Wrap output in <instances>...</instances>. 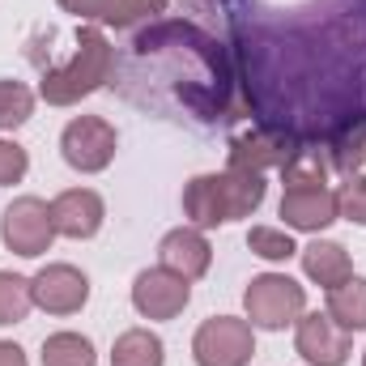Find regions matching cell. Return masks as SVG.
Masks as SVG:
<instances>
[{
	"instance_id": "6da1fadb",
	"label": "cell",
	"mask_w": 366,
	"mask_h": 366,
	"mask_svg": "<svg viewBox=\"0 0 366 366\" xmlns=\"http://www.w3.org/2000/svg\"><path fill=\"white\" fill-rule=\"evenodd\" d=\"M141 107L192 115L200 124L230 115V60L213 34L192 21H158L128 47L124 81H111Z\"/></svg>"
},
{
	"instance_id": "7a4b0ae2",
	"label": "cell",
	"mask_w": 366,
	"mask_h": 366,
	"mask_svg": "<svg viewBox=\"0 0 366 366\" xmlns=\"http://www.w3.org/2000/svg\"><path fill=\"white\" fill-rule=\"evenodd\" d=\"M264 204V175L252 171H222V175H196L183 187V213L196 230L239 222Z\"/></svg>"
},
{
	"instance_id": "3957f363",
	"label": "cell",
	"mask_w": 366,
	"mask_h": 366,
	"mask_svg": "<svg viewBox=\"0 0 366 366\" xmlns=\"http://www.w3.org/2000/svg\"><path fill=\"white\" fill-rule=\"evenodd\" d=\"M111 73H115V47L107 43V34L98 26H81L73 60L60 69H47L39 81V94L51 107H73V102L90 98L94 90L111 86Z\"/></svg>"
},
{
	"instance_id": "277c9868",
	"label": "cell",
	"mask_w": 366,
	"mask_h": 366,
	"mask_svg": "<svg viewBox=\"0 0 366 366\" xmlns=\"http://www.w3.org/2000/svg\"><path fill=\"white\" fill-rule=\"evenodd\" d=\"M243 307H247V324L252 328L281 332L285 324H298V315L307 307V290L285 273H260L252 277V285L243 294Z\"/></svg>"
},
{
	"instance_id": "5b68a950",
	"label": "cell",
	"mask_w": 366,
	"mask_h": 366,
	"mask_svg": "<svg viewBox=\"0 0 366 366\" xmlns=\"http://www.w3.org/2000/svg\"><path fill=\"white\" fill-rule=\"evenodd\" d=\"M192 358H196V366H247L256 358V332L247 320L213 315L196 328Z\"/></svg>"
},
{
	"instance_id": "8992f818",
	"label": "cell",
	"mask_w": 366,
	"mask_h": 366,
	"mask_svg": "<svg viewBox=\"0 0 366 366\" xmlns=\"http://www.w3.org/2000/svg\"><path fill=\"white\" fill-rule=\"evenodd\" d=\"M115 145H119L115 124H107L102 115H77V119H69L64 132H60V154H64V162H69L73 171H81V175L107 171L111 158H115Z\"/></svg>"
},
{
	"instance_id": "52a82bcc",
	"label": "cell",
	"mask_w": 366,
	"mask_h": 366,
	"mask_svg": "<svg viewBox=\"0 0 366 366\" xmlns=\"http://www.w3.org/2000/svg\"><path fill=\"white\" fill-rule=\"evenodd\" d=\"M0 239H4L9 252H17V256H26V260L43 256V252L51 247V239H56L51 204H43L39 196H17V200L4 209V217H0Z\"/></svg>"
},
{
	"instance_id": "ba28073f",
	"label": "cell",
	"mask_w": 366,
	"mask_h": 366,
	"mask_svg": "<svg viewBox=\"0 0 366 366\" xmlns=\"http://www.w3.org/2000/svg\"><path fill=\"white\" fill-rule=\"evenodd\" d=\"M307 145L294 141L290 132H277V128H252V132H239L230 141V171H252V175H264L269 167L285 171Z\"/></svg>"
},
{
	"instance_id": "9c48e42d",
	"label": "cell",
	"mask_w": 366,
	"mask_h": 366,
	"mask_svg": "<svg viewBox=\"0 0 366 366\" xmlns=\"http://www.w3.org/2000/svg\"><path fill=\"white\" fill-rule=\"evenodd\" d=\"M294 345L302 354V362L311 366H345L354 354V332H345L328 311H311V315H298V332H294Z\"/></svg>"
},
{
	"instance_id": "30bf717a",
	"label": "cell",
	"mask_w": 366,
	"mask_h": 366,
	"mask_svg": "<svg viewBox=\"0 0 366 366\" xmlns=\"http://www.w3.org/2000/svg\"><path fill=\"white\" fill-rule=\"evenodd\" d=\"M30 294L47 315H77L90 302V277L73 264H47L30 277Z\"/></svg>"
},
{
	"instance_id": "8fae6325",
	"label": "cell",
	"mask_w": 366,
	"mask_h": 366,
	"mask_svg": "<svg viewBox=\"0 0 366 366\" xmlns=\"http://www.w3.org/2000/svg\"><path fill=\"white\" fill-rule=\"evenodd\" d=\"M192 302V281H183L171 269H145L132 281V307L145 315V320H175L183 307Z\"/></svg>"
},
{
	"instance_id": "7c38bea8",
	"label": "cell",
	"mask_w": 366,
	"mask_h": 366,
	"mask_svg": "<svg viewBox=\"0 0 366 366\" xmlns=\"http://www.w3.org/2000/svg\"><path fill=\"white\" fill-rule=\"evenodd\" d=\"M102 217H107V204L90 187H69L51 200V226L64 239H94L102 230Z\"/></svg>"
},
{
	"instance_id": "4fadbf2b",
	"label": "cell",
	"mask_w": 366,
	"mask_h": 366,
	"mask_svg": "<svg viewBox=\"0 0 366 366\" xmlns=\"http://www.w3.org/2000/svg\"><path fill=\"white\" fill-rule=\"evenodd\" d=\"M158 260H162V269L179 273L183 281H196V277L209 273L213 247H209V239H204L196 226H179V230H171V234L158 243Z\"/></svg>"
},
{
	"instance_id": "5bb4252c",
	"label": "cell",
	"mask_w": 366,
	"mask_h": 366,
	"mask_svg": "<svg viewBox=\"0 0 366 366\" xmlns=\"http://www.w3.org/2000/svg\"><path fill=\"white\" fill-rule=\"evenodd\" d=\"M281 217L290 230H328L341 213H337V192L328 187H298L281 196Z\"/></svg>"
},
{
	"instance_id": "9a60e30c",
	"label": "cell",
	"mask_w": 366,
	"mask_h": 366,
	"mask_svg": "<svg viewBox=\"0 0 366 366\" xmlns=\"http://www.w3.org/2000/svg\"><path fill=\"white\" fill-rule=\"evenodd\" d=\"M64 13H77L81 21H98V26H132L145 21L154 13L167 9V0H56Z\"/></svg>"
},
{
	"instance_id": "2e32d148",
	"label": "cell",
	"mask_w": 366,
	"mask_h": 366,
	"mask_svg": "<svg viewBox=\"0 0 366 366\" xmlns=\"http://www.w3.org/2000/svg\"><path fill=\"white\" fill-rule=\"evenodd\" d=\"M298 256H302V273L311 277L315 285H324V290H332V285H341L345 277H354V264H350V252H345L341 243L315 239V243H311V247H302Z\"/></svg>"
},
{
	"instance_id": "e0dca14e",
	"label": "cell",
	"mask_w": 366,
	"mask_h": 366,
	"mask_svg": "<svg viewBox=\"0 0 366 366\" xmlns=\"http://www.w3.org/2000/svg\"><path fill=\"white\" fill-rule=\"evenodd\" d=\"M162 362H167V345L149 328H128L111 345V366H162Z\"/></svg>"
},
{
	"instance_id": "ac0fdd59",
	"label": "cell",
	"mask_w": 366,
	"mask_h": 366,
	"mask_svg": "<svg viewBox=\"0 0 366 366\" xmlns=\"http://www.w3.org/2000/svg\"><path fill=\"white\" fill-rule=\"evenodd\" d=\"M328 315L345 332H366V277H345L328 290Z\"/></svg>"
},
{
	"instance_id": "d6986e66",
	"label": "cell",
	"mask_w": 366,
	"mask_h": 366,
	"mask_svg": "<svg viewBox=\"0 0 366 366\" xmlns=\"http://www.w3.org/2000/svg\"><path fill=\"white\" fill-rule=\"evenodd\" d=\"M43 366H98L90 337L81 332H51L43 341Z\"/></svg>"
},
{
	"instance_id": "ffe728a7",
	"label": "cell",
	"mask_w": 366,
	"mask_h": 366,
	"mask_svg": "<svg viewBox=\"0 0 366 366\" xmlns=\"http://www.w3.org/2000/svg\"><path fill=\"white\" fill-rule=\"evenodd\" d=\"M34 307V294H30V281L17 273H0V328L9 324H21Z\"/></svg>"
},
{
	"instance_id": "44dd1931",
	"label": "cell",
	"mask_w": 366,
	"mask_h": 366,
	"mask_svg": "<svg viewBox=\"0 0 366 366\" xmlns=\"http://www.w3.org/2000/svg\"><path fill=\"white\" fill-rule=\"evenodd\" d=\"M30 115H34V94L21 81H0V132L21 128Z\"/></svg>"
},
{
	"instance_id": "7402d4cb",
	"label": "cell",
	"mask_w": 366,
	"mask_h": 366,
	"mask_svg": "<svg viewBox=\"0 0 366 366\" xmlns=\"http://www.w3.org/2000/svg\"><path fill=\"white\" fill-rule=\"evenodd\" d=\"M281 179H285V192H298V187H324V183H328V167H324V158H320L315 149H302V154L281 171Z\"/></svg>"
},
{
	"instance_id": "603a6c76",
	"label": "cell",
	"mask_w": 366,
	"mask_h": 366,
	"mask_svg": "<svg viewBox=\"0 0 366 366\" xmlns=\"http://www.w3.org/2000/svg\"><path fill=\"white\" fill-rule=\"evenodd\" d=\"M247 247L260 256V260H290V256H298V247H294V239L285 234V230H273V226H252V234H247Z\"/></svg>"
},
{
	"instance_id": "cb8c5ba5",
	"label": "cell",
	"mask_w": 366,
	"mask_h": 366,
	"mask_svg": "<svg viewBox=\"0 0 366 366\" xmlns=\"http://www.w3.org/2000/svg\"><path fill=\"white\" fill-rule=\"evenodd\" d=\"M337 213L354 226H366V179L362 175H350L337 192Z\"/></svg>"
},
{
	"instance_id": "d4e9b609",
	"label": "cell",
	"mask_w": 366,
	"mask_h": 366,
	"mask_svg": "<svg viewBox=\"0 0 366 366\" xmlns=\"http://www.w3.org/2000/svg\"><path fill=\"white\" fill-rule=\"evenodd\" d=\"M26 171H30L26 149H21V145H13V141H0V187L21 183V179H26Z\"/></svg>"
},
{
	"instance_id": "484cf974",
	"label": "cell",
	"mask_w": 366,
	"mask_h": 366,
	"mask_svg": "<svg viewBox=\"0 0 366 366\" xmlns=\"http://www.w3.org/2000/svg\"><path fill=\"white\" fill-rule=\"evenodd\" d=\"M0 366H30L26 362V350L13 345V341H0Z\"/></svg>"
},
{
	"instance_id": "4316f807",
	"label": "cell",
	"mask_w": 366,
	"mask_h": 366,
	"mask_svg": "<svg viewBox=\"0 0 366 366\" xmlns=\"http://www.w3.org/2000/svg\"><path fill=\"white\" fill-rule=\"evenodd\" d=\"M362 366H366V354H362Z\"/></svg>"
}]
</instances>
